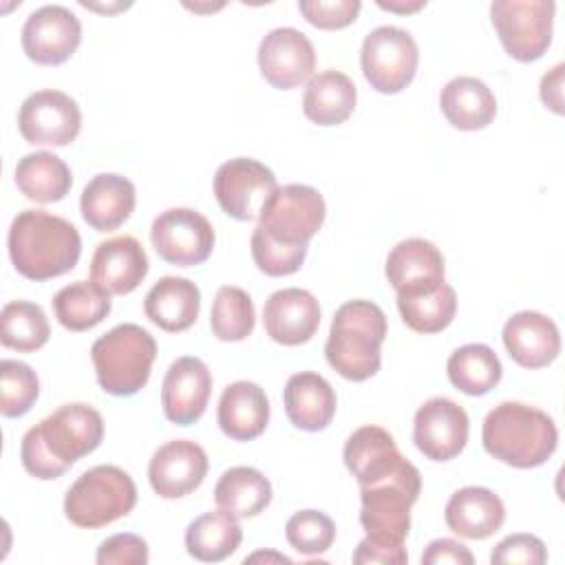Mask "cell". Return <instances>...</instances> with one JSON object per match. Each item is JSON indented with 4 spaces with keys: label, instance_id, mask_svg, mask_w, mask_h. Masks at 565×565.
<instances>
[{
    "label": "cell",
    "instance_id": "obj_13",
    "mask_svg": "<svg viewBox=\"0 0 565 565\" xmlns=\"http://www.w3.org/2000/svg\"><path fill=\"white\" fill-rule=\"evenodd\" d=\"M18 130L31 146H68L82 130V110L62 90H35L20 106Z\"/></svg>",
    "mask_w": 565,
    "mask_h": 565
},
{
    "label": "cell",
    "instance_id": "obj_27",
    "mask_svg": "<svg viewBox=\"0 0 565 565\" xmlns=\"http://www.w3.org/2000/svg\"><path fill=\"white\" fill-rule=\"evenodd\" d=\"M146 318L168 333L190 329L201 311L199 287L181 276L159 278L143 298Z\"/></svg>",
    "mask_w": 565,
    "mask_h": 565
},
{
    "label": "cell",
    "instance_id": "obj_17",
    "mask_svg": "<svg viewBox=\"0 0 565 565\" xmlns=\"http://www.w3.org/2000/svg\"><path fill=\"white\" fill-rule=\"evenodd\" d=\"M212 393V373L207 364L194 355L174 360L161 384V406L168 422L177 426H190L207 408Z\"/></svg>",
    "mask_w": 565,
    "mask_h": 565
},
{
    "label": "cell",
    "instance_id": "obj_12",
    "mask_svg": "<svg viewBox=\"0 0 565 565\" xmlns=\"http://www.w3.org/2000/svg\"><path fill=\"white\" fill-rule=\"evenodd\" d=\"M276 190V174L249 157L230 159L214 174V196L221 210L236 221L258 218L263 205Z\"/></svg>",
    "mask_w": 565,
    "mask_h": 565
},
{
    "label": "cell",
    "instance_id": "obj_10",
    "mask_svg": "<svg viewBox=\"0 0 565 565\" xmlns=\"http://www.w3.org/2000/svg\"><path fill=\"white\" fill-rule=\"evenodd\" d=\"M417 42L399 26H377L362 42L360 66L364 79L377 93L395 95L404 90L417 73Z\"/></svg>",
    "mask_w": 565,
    "mask_h": 565
},
{
    "label": "cell",
    "instance_id": "obj_23",
    "mask_svg": "<svg viewBox=\"0 0 565 565\" xmlns=\"http://www.w3.org/2000/svg\"><path fill=\"white\" fill-rule=\"evenodd\" d=\"M384 274L395 294H406L444 282L446 265L435 243L426 238H406L388 252Z\"/></svg>",
    "mask_w": 565,
    "mask_h": 565
},
{
    "label": "cell",
    "instance_id": "obj_39",
    "mask_svg": "<svg viewBox=\"0 0 565 565\" xmlns=\"http://www.w3.org/2000/svg\"><path fill=\"white\" fill-rule=\"evenodd\" d=\"M289 545L307 556L327 552L335 541V523L320 510H300L285 525Z\"/></svg>",
    "mask_w": 565,
    "mask_h": 565
},
{
    "label": "cell",
    "instance_id": "obj_44",
    "mask_svg": "<svg viewBox=\"0 0 565 565\" xmlns=\"http://www.w3.org/2000/svg\"><path fill=\"white\" fill-rule=\"evenodd\" d=\"M353 563H386V565H404L408 563V552L404 545L395 543H384V541H373L364 536L355 552H353Z\"/></svg>",
    "mask_w": 565,
    "mask_h": 565
},
{
    "label": "cell",
    "instance_id": "obj_34",
    "mask_svg": "<svg viewBox=\"0 0 565 565\" xmlns=\"http://www.w3.org/2000/svg\"><path fill=\"white\" fill-rule=\"evenodd\" d=\"M450 384L466 395H486L492 391L503 375L499 355L479 342L463 344L455 349L446 362Z\"/></svg>",
    "mask_w": 565,
    "mask_h": 565
},
{
    "label": "cell",
    "instance_id": "obj_38",
    "mask_svg": "<svg viewBox=\"0 0 565 565\" xmlns=\"http://www.w3.org/2000/svg\"><path fill=\"white\" fill-rule=\"evenodd\" d=\"M0 413L4 417H22L40 395V380L26 362L4 358L0 362Z\"/></svg>",
    "mask_w": 565,
    "mask_h": 565
},
{
    "label": "cell",
    "instance_id": "obj_47",
    "mask_svg": "<svg viewBox=\"0 0 565 565\" xmlns=\"http://www.w3.org/2000/svg\"><path fill=\"white\" fill-rule=\"evenodd\" d=\"M377 7L386 9V11H393V13H415V11L426 7V0H413V2H399V0L384 2V0H377Z\"/></svg>",
    "mask_w": 565,
    "mask_h": 565
},
{
    "label": "cell",
    "instance_id": "obj_15",
    "mask_svg": "<svg viewBox=\"0 0 565 565\" xmlns=\"http://www.w3.org/2000/svg\"><path fill=\"white\" fill-rule=\"evenodd\" d=\"M468 413L448 397H430L413 419V441L430 461H450L468 444Z\"/></svg>",
    "mask_w": 565,
    "mask_h": 565
},
{
    "label": "cell",
    "instance_id": "obj_14",
    "mask_svg": "<svg viewBox=\"0 0 565 565\" xmlns=\"http://www.w3.org/2000/svg\"><path fill=\"white\" fill-rule=\"evenodd\" d=\"M82 42L79 18L62 4H44L29 13L22 26L26 57L42 66L64 64Z\"/></svg>",
    "mask_w": 565,
    "mask_h": 565
},
{
    "label": "cell",
    "instance_id": "obj_8",
    "mask_svg": "<svg viewBox=\"0 0 565 565\" xmlns=\"http://www.w3.org/2000/svg\"><path fill=\"white\" fill-rule=\"evenodd\" d=\"M324 216L327 205L316 188L289 183L267 199L254 232L282 247L307 249L309 241L322 227Z\"/></svg>",
    "mask_w": 565,
    "mask_h": 565
},
{
    "label": "cell",
    "instance_id": "obj_18",
    "mask_svg": "<svg viewBox=\"0 0 565 565\" xmlns=\"http://www.w3.org/2000/svg\"><path fill=\"white\" fill-rule=\"evenodd\" d=\"M205 475L207 455L190 439H172L159 446L148 463L150 486L163 499H181L194 492Z\"/></svg>",
    "mask_w": 565,
    "mask_h": 565
},
{
    "label": "cell",
    "instance_id": "obj_25",
    "mask_svg": "<svg viewBox=\"0 0 565 565\" xmlns=\"http://www.w3.org/2000/svg\"><path fill=\"white\" fill-rule=\"evenodd\" d=\"M135 203L137 194L132 181L115 172H104L84 185L79 210L93 230L113 232L130 218Z\"/></svg>",
    "mask_w": 565,
    "mask_h": 565
},
{
    "label": "cell",
    "instance_id": "obj_3",
    "mask_svg": "<svg viewBox=\"0 0 565 565\" xmlns=\"http://www.w3.org/2000/svg\"><path fill=\"white\" fill-rule=\"evenodd\" d=\"M7 247L18 274L49 280L71 271L82 256L77 227L46 210H22L11 221Z\"/></svg>",
    "mask_w": 565,
    "mask_h": 565
},
{
    "label": "cell",
    "instance_id": "obj_41",
    "mask_svg": "<svg viewBox=\"0 0 565 565\" xmlns=\"http://www.w3.org/2000/svg\"><path fill=\"white\" fill-rule=\"evenodd\" d=\"M362 9L360 0H300L298 11L302 18L322 31L344 29L355 22Z\"/></svg>",
    "mask_w": 565,
    "mask_h": 565
},
{
    "label": "cell",
    "instance_id": "obj_36",
    "mask_svg": "<svg viewBox=\"0 0 565 565\" xmlns=\"http://www.w3.org/2000/svg\"><path fill=\"white\" fill-rule=\"evenodd\" d=\"M51 327L40 305L11 300L0 313V342L18 353H31L49 342Z\"/></svg>",
    "mask_w": 565,
    "mask_h": 565
},
{
    "label": "cell",
    "instance_id": "obj_7",
    "mask_svg": "<svg viewBox=\"0 0 565 565\" xmlns=\"http://www.w3.org/2000/svg\"><path fill=\"white\" fill-rule=\"evenodd\" d=\"M137 503V486L119 466L102 463L82 472L66 490L64 514L77 527H104L128 512Z\"/></svg>",
    "mask_w": 565,
    "mask_h": 565
},
{
    "label": "cell",
    "instance_id": "obj_37",
    "mask_svg": "<svg viewBox=\"0 0 565 565\" xmlns=\"http://www.w3.org/2000/svg\"><path fill=\"white\" fill-rule=\"evenodd\" d=\"M256 309L249 294L234 285H223L212 302L210 327L221 342H241L252 335Z\"/></svg>",
    "mask_w": 565,
    "mask_h": 565
},
{
    "label": "cell",
    "instance_id": "obj_20",
    "mask_svg": "<svg viewBox=\"0 0 565 565\" xmlns=\"http://www.w3.org/2000/svg\"><path fill=\"white\" fill-rule=\"evenodd\" d=\"M148 274V256L135 236L102 241L90 258V280L110 296L135 291Z\"/></svg>",
    "mask_w": 565,
    "mask_h": 565
},
{
    "label": "cell",
    "instance_id": "obj_26",
    "mask_svg": "<svg viewBox=\"0 0 565 565\" xmlns=\"http://www.w3.org/2000/svg\"><path fill=\"white\" fill-rule=\"evenodd\" d=\"M444 519L455 534L481 541L499 532L505 521V505L492 490L481 486H466L452 492L446 503Z\"/></svg>",
    "mask_w": 565,
    "mask_h": 565
},
{
    "label": "cell",
    "instance_id": "obj_31",
    "mask_svg": "<svg viewBox=\"0 0 565 565\" xmlns=\"http://www.w3.org/2000/svg\"><path fill=\"white\" fill-rule=\"evenodd\" d=\"M15 185L29 201L55 203L68 194L73 177L64 159L49 150H38L18 161Z\"/></svg>",
    "mask_w": 565,
    "mask_h": 565
},
{
    "label": "cell",
    "instance_id": "obj_1",
    "mask_svg": "<svg viewBox=\"0 0 565 565\" xmlns=\"http://www.w3.org/2000/svg\"><path fill=\"white\" fill-rule=\"evenodd\" d=\"M104 439V419L88 404H64L29 428L20 444L24 470L35 479H57Z\"/></svg>",
    "mask_w": 565,
    "mask_h": 565
},
{
    "label": "cell",
    "instance_id": "obj_2",
    "mask_svg": "<svg viewBox=\"0 0 565 565\" xmlns=\"http://www.w3.org/2000/svg\"><path fill=\"white\" fill-rule=\"evenodd\" d=\"M360 523L369 539L404 545L411 530V505L419 499V470L395 452L358 479Z\"/></svg>",
    "mask_w": 565,
    "mask_h": 565
},
{
    "label": "cell",
    "instance_id": "obj_42",
    "mask_svg": "<svg viewBox=\"0 0 565 565\" xmlns=\"http://www.w3.org/2000/svg\"><path fill=\"white\" fill-rule=\"evenodd\" d=\"M547 561L545 543L534 534H510L499 541L490 554V563H523V565H543Z\"/></svg>",
    "mask_w": 565,
    "mask_h": 565
},
{
    "label": "cell",
    "instance_id": "obj_43",
    "mask_svg": "<svg viewBox=\"0 0 565 565\" xmlns=\"http://www.w3.org/2000/svg\"><path fill=\"white\" fill-rule=\"evenodd\" d=\"M150 558L148 543L139 534H113L97 547L95 561L99 565H146Z\"/></svg>",
    "mask_w": 565,
    "mask_h": 565
},
{
    "label": "cell",
    "instance_id": "obj_32",
    "mask_svg": "<svg viewBox=\"0 0 565 565\" xmlns=\"http://www.w3.org/2000/svg\"><path fill=\"white\" fill-rule=\"evenodd\" d=\"M243 541L238 519L225 510H214L196 516L185 527V550L201 563H218L232 556Z\"/></svg>",
    "mask_w": 565,
    "mask_h": 565
},
{
    "label": "cell",
    "instance_id": "obj_29",
    "mask_svg": "<svg viewBox=\"0 0 565 565\" xmlns=\"http://www.w3.org/2000/svg\"><path fill=\"white\" fill-rule=\"evenodd\" d=\"M439 108L450 126L459 130H481L492 124L497 99L486 82L459 75L441 88Z\"/></svg>",
    "mask_w": 565,
    "mask_h": 565
},
{
    "label": "cell",
    "instance_id": "obj_28",
    "mask_svg": "<svg viewBox=\"0 0 565 565\" xmlns=\"http://www.w3.org/2000/svg\"><path fill=\"white\" fill-rule=\"evenodd\" d=\"M358 102L353 79L335 68L320 71L309 77L302 95V113L318 126L344 124Z\"/></svg>",
    "mask_w": 565,
    "mask_h": 565
},
{
    "label": "cell",
    "instance_id": "obj_40",
    "mask_svg": "<svg viewBox=\"0 0 565 565\" xmlns=\"http://www.w3.org/2000/svg\"><path fill=\"white\" fill-rule=\"evenodd\" d=\"M249 247H252V258H254L256 267L265 276H271V278L296 274L307 256V249H289V247L276 245V243L258 236L256 232L252 234Z\"/></svg>",
    "mask_w": 565,
    "mask_h": 565
},
{
    "label": "cell",
    "instance_id": "obj_16",
    "mask_svg": "<svg viewBox=\"0 0 565 565\" xmlns=\"http://www.w3.org/2000/svg\"><path fill=\"white\" fill-rule=\"evenodd\" d=\"M258 68L274 88H296L309 82L316 71V49L311 40L294 26L271 29L258 44Z\"/></svg>",
    "mask_w": 565,
    "mask_h": 565
},
{
    "label": "cell",
    "instance_id": "obj_21",
    "mask_svg": "<svg viewBox=\"0 0 565 565\" xmlns=\"http://www.w3.org/2000/svg\"><path fill=\"white\" fill-rule=\"evenodd\" d=\"M508 355L523 369H543L561 353V333L552 318L539 311H519L503 324Z\"/></svg>",
    "mask_w": 565,
    "mask_h": 565
},
{
    "label": "cell",
    "instance_id": "obj_30",
    "mask_svg": "<svg viewBox=\"0 0 565 565\" xmlns=\"http://www.w3.org/2000/svg\"><path fill=\"white\" fill-rule=\"evenodd\" d=\"M214 501L234 519H252L269 505L271 483L258 468L234 466L218 477Z\"/></svg>",
    "mask_w": 565,
    "mask_h": 565
},
{
    "label": "cell",
    "instance_id": "obj_6",
    "mask_svg": "<svg viewBox=\"0 0 565 565\" xmlns=\"http://www.w3.org/2000/svg\"><path fill=\"white\" fill-rule=\"evenodd\" d=\"M154 358V338L135 322L113 327L90 347L97 384L115 397L139 393L148 384Z\"/></svg>",
    "mask_w": 565,
    "mask_h": 565
},
{
    "label": "cell",
    "instance_id": "obj_35",
    "mask_svg": "<svg viewBox=\"0 0 565 565\" xmlns=\"http://www.w3.org/2000/svg\"><path fill=\"white\" fill-rule=\"evenodd\" d=\"M57 322L68 331H88L110 313V294L99 289L93 280H77L62 287L53 300Z\"/></svg>",
    "mask_w": 565,
    "mask_h": 565
},
{
    "label": "cell",
    "instance_id": "obj_9",
    "mask_svg": "<svg viewBox=\"0 0 565 565\" xmlns=\"http://www.w3.org/2000/svg\"><path fill=\"white\" fill-rule=\"evenodd\" d=\"M556 4L552 0H494L490 20L501 46L516 62H534L552 44Z\"/></svg>",
    "mask_w": 565,
    "mask_h": 565
},
{
    "label": "cell",
    "instance_id": "obj_4",
    "mask_svg": "<svg viewBox=\"0 0 565 565\" xmlns=\"http://www.w3.org/2000/svg\"><path fill=\"white\" fill-rule=\"evenodd\" d=\"M481 441L494 459L525 470L543 466L554 455L558 428L541 408L523 402H501L486 415Z\"/></svg>",
    "mask_w": 565,
    "mask_h": 565
},
{
    "label": "cell",
    "instance_id": "obj_19",
    "mask_svg": "<svg viewBox=\"0 0 565 565\" xmlns=\"http://www.w3.org/2000/svg\"><path fill=\"white\" fill-rule=\"evenodd\" d=\"M263 324L267 335L282 347L305 344L320 327V305L307 289H278L265 300Z\"/></svg>",
    "mask_w": 565,
    "mask_h": 565
},
{
    "label": "cell",
    "instance_id": "obj_45",
    "mask_svg": "<svg viewBox=\"0 0 565 565\" xmlns=\"http://www.w3.org/2000/svg\"><path fill=\"white\" fill-rule=\"evenodd\" d=\"M422 563L424 565H444V563H452V565H472L475 556L472 552L452 539H437L433 543H428V547L422 554Z\"/></svg>",
    "mask_w": 565,
    "mask_h": 565
},
{
    "label": "cell",
    "instance_id": "obj_24",
    "mask_svg": "<svg viewBox=\"0 0 565 565\" xmlns=\"http://www.w3.org/2000/svg\"><path fill=\"white\" fill-rule=\"evenodd\" d=\"M287 419L307 433L324 430L335 415V391L333 386L313 371L294 373L282 391Z\"/></svg>",
    "mask_w": 565,
    "mask_h": 565
},
{
    "label": "cell",
    "instance_id": "obj_48",
    "mask_svg": "<svg viewBox=\"0 0 565 565\" xmlns=\"http://www.w3.org/2000/svg\"><path fill=\"white\" fill-rule=\"evenodd\" d=\"M291 563L289 556L278 554V552H254L252 556L245 558V563Z\"/></svg>",
    "mask_w": 565,
    "mask_h": 565
},
{
    "label": "cell",
    "instance_id": "obj_33",
    "mask_svg": "<svg viewBox=\"0 0 565 565\" xmlns=\"http://www.w3.org/2000/svg\"><path fill=\"white\" fill-rule=\"evenodd\" d=\"M397 309L408 329L417 333H439L457 313V294L444 280L433 287L397 294Z\"/></svg>",
    "mask_w": 565,
    "mask_h": 565
},
{
    "label": "cell",
    "instance_id": "obj_22",
    "mask_svg": "<svg viewBox=\"0 0 565 565\" xmlns=\"http://www.w3.org/2000/svg\"><path fill=\"white\" fill-rule=\"evenodd\" d=\"M216 419L225 437L252 441L260 437L269 424V399L256 382H232L221 393Z\"/></svg>",
    "mask_w": 565,
    "mask_h": 565
},
{
    "label": "cell",
    "instance_id": "obj_46",
    "mask_svg": "<svg viewBox=\"0 0 565 565\" xmlns=\"http://www.w3.org/2000/svg\"><path fill=\"white\" fill-rule=\"evenodd\" d=\"M563 73H565V64H556L541 79V99L556 115L565 113V108H563Z\"/></svg>",
    "mask_w": 565,
    "mask_h": 565
},
{
    "label": "cell",
    "instance_id": "obj_11",
    "mask_svg": "<svg viewBox=\"0 0 565 565\" xmlns=\"http://www.w3.org/2000/svg\"><path fill=\"white\" fill-rule=\"evenodd\" d=\"M150 241L161 260L177 267L201 265L214 249V227L196 210L170 207L150 227Z\"/></svg>",
    "mask_w": 565,
    "mask_h": 565
},
{
    "label": "cell",
    "instance_id": "obj_5",
    "mask_svg": "<svg viewBox=\"0 0 565 565\" xmlns=\"http://www.w3.org/2000/svg\"><path fill=\"white\" fill-rule=\"evenodd\" d=\"M384 340V311L371 300H349L333 313L324 358L344 380L364 382L380 371Z\"/></svg>",
    "mask_w": 565,
    "mask_h": 565
}]
</instances>
